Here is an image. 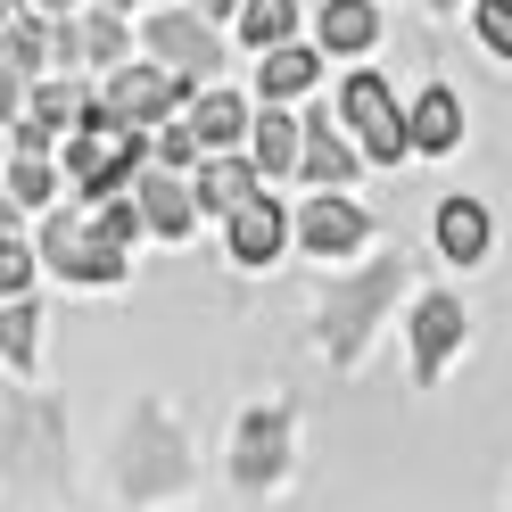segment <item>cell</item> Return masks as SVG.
<instances>
[{
	"label": "cell",
	"instance_id": "cell-1",
	"mask_svg": "<svg viewBox=\"0 0 512 512\" xmlns=\"http://www.w3.org/2000/svg\"><path fill=\"white\" fill-rule=\"evenodd\" d=\"M149 157H157V141H141V124H124V116H108V108H91V124L67 141V174H75V190H91V199H116L124 174L149 166Z\"/></svg>",
	"mask_w": 512,
	"mask_h": 512
},
{
	"label": "cell",
	"instance_id": "cell-2",
	"mask_svg": "<svg viewBox=\"0 0 512 512\" xmlns=\"http://www.w3.org/2000/svg\"><path fill=\"white\" fill-rule=\"evenodd\" d=\"M339 108H347V124L364 133V149L380 157V166H397V157L413 149V116H397V100H389V83H380V75H347Z\"/></svg>",
	"mask_w": 512,
	"mask_h": 512
},
{
	"label": "cell",
	"instance_id": "cell-3",
	"mask_svg": "<svg viewBox=\"0 0 512 512\" xmlns=\"http://www.w3.org/2000/svg\"><path fill=\"white\" fill-rule=\"evenodd\" d=\"M42 256L67 281H116L124 273V240H108L100 223H75V215H58L50 232H42Z\"/></svg>",
	"mask_w": 512,
	"mask_h": 512
},
{
	"label": "cell",
	"instance_id": "cell-4",
	"mask_svg": "<svg viewBox=\"0 0 512 512\" xmlns=\"http://www.w3.org/2000/svg\"><path fill=\"white\" fill-rule=\"evenodd\" d=\"M149 50L166 58V67H182V75H215L223 67V42L207 34V17H149Z\"/></svg>",
	"mask_w": 512,
	"mask_h": 512
},
{
	"label": "cell",
	"instance_id": "cell-5",
	"mask_svg": "<svg viewBox=\"0 0 512 512\" xmlns=\"http://www.w3.org/2000/svg\"><path fill=\"white\" fill-rule=\"evenodd\" d=\"M182 100V75H149V67H124L116 83H108V116H124V124H157V116H166Z\"/></svg>",
	"mask_w": 512,
	"mask_h": 512
},
{
	"label": "cell",
	"instance_id": "cell-6",
	"mask_svg": "<svg viewBox=\"0 0 512 512\" xmlns=\"http://www.w3.org/2000/svg\"><path fill=\"white\" fill-rule=\"evenodd\" d=\"M372 232V223H364V207H347V199H331V190H323V199H314L306 215H298V240L314 248V256H347V248H356Z\"/></svg>",
	"mask_w": 512,
	"mask_h": 512
},
{
	"label": "cell",
	"instance_id": "cell-7",
	"mask_svg": "<svg viewBox=\"0 0 512 512\" xmlns=\"http://www.w3.org/2000/svg\"><path fill=\"white\" fill-rule=\"evenodd\" d=\"M455 339H463V306L455 298H422V306H413V372H422V380L455 356Z\"/></svg>",
	"mask_w": 512,
	"mask_h": 512
},
{
	"label": "cell",
	"instance_id": "cell-8",
	"mask_svg": "<svg viewBox=\"0 0 512 512\" xmlns=\"http://www.w3.org/2000/svg\"><path fill=\"white\" fill-rule=\"evenodd\" d=\"M389 290H397V265H380V273H364L356 290L331 306V347H339V356H356V339H364V323L380 314V298H389Z\"/></svg>",
	"mask_w": 512,
	"mask_h": 512
},
{
	"label": "cell",
	"instance_id": "cell-9",
	"mask_svg": "<svg viewBox=\"0 0 512 512\" xmlns=\"http://www.w3.org/2000/svg\"><path fill=\"white\" fill-rule=\"evenodd\" d=\"M281 240H290V223H281V207H273V199H256V207H240V215H232V256H240V265H273Z\"/></svg>",
	"mask_w": 512,
	"mask_h": 512
},
{
	"label": "cell",
	"instance_id": "cell-10",
	"mask_svg": "<svg viewBox=\"0 0 512 512\" xmlns=\"http://www.w3.org/2000/svg\"><path fill=\"white\" fill-rule=\"evenodd\" d=\"M438 248L455 256V265H479V256H488V207L479 199H446L438 207Z\"/></svg>",
	"mask_w": 512,
	"mask_h": 512
},
{
	"label": "cell",
	"instance_id": "cell-11",
	"mask_svg": "<svg viewBox=\"0 0 512 512\" xmlns=\"http://www.w3.org/2000/svg\"><path fill=\"white\" fill-rule=\"evenodd\" d=\"M298 174H306V182H323V190L356 182V149L331 133V116H306V166H298Z\"/></svg>",
	"mask_w": 512,
	"mask_h": 512
},
{
	"label": "cell",
	"instance_id": "cell-12",
	"mask_svg": "<svg viewBox=\"0 0 512 512\" xmlns=\"http://www.w3.org/2000/svg\"><path fill=\"white\" fill-rule=\"evenodd\" d=\"M133 199H141V215H149V232H166V240H182L190 232V190L157 166V174H141L133 182Z\"/></svg>",
	"mask_w": 512,
	"mask_h": 512
},
{
	"label": "cell",
	"instance_id": "cell-13",
	"mask_svg": "<svg viewBox=\"0 0 512 512\" xmlns=\"http://www.w3.org/2000/svg\"><path fill=\"white\" fill-rule=\"evenodd\" d=\"M256 174H265V166H240V157H215V166H199V207H215V215L256 207Z\"/></svg>",
	"mask_w": 512,
	"mask_h": 512
},
{
	"label": "cell",
	"instance_id": "cell-14",
	"mask_svg": "<svg viewBox=\"0 0 512 512\" xmlns=\"http://www.w3.org/2000/svg\"><path fill=\"white\" fill-rule=\"evenodd\" d=\"M463 141V108H455V91H422L413 100V149H455Z\"/></svg>",
	"mask_w": 512,
	"mask_h": 512
},
{
	"label": "cell",
	"instance_id": "cell-15",
	"mask_svg": "<svg viewBox=\"0 0 512 512\" xmlns=\"http://www.w3.org/2000/svg\"><path fill=\"white\" fill-rule=\"evenodd\" d=\"M256 166H265V174H298L306 166V124L265 108V124H256Z\"/></svg>",
	"mask_w": 512,
	"mask_h": 512
},
{
	"label": "cell",
	"instance_id": "cell-16",
	"mask_svg": "<svg viewBox=\"0 0 512 512\" xmlns=\"http://www.w3.org/2000/svg\"><path fill=\"white\" fill-rule=\"evenodd\" d=\"M281 471V413H248V438H240V479L256 488V479Z\"/></svg>",
	"mask_w": 512,
	"mask_h": 512
},
{
	"label": "cell",
	"instance_id": "cell-17",
	"mask_svg": "<svg viewBox=\"0 0 512 512\" xmlns=\"http://www.w3.org/2000/svg\"><path fill=\"white\" fill-rule=\"evenodd\" d=\"M190 133H199L207 149H223V141H240V133H248V108L232 100V91H207V100L190 108Z\"/></svg>",
	"mask_w": 512,
	"mask_h": 512
},
{
	"label": "cell",
	"instance_id": "cell-18",
	"mask_svg": "<svg viewBox=\"0 0 512 512\" xmlns=\"http://www.w3.org/2000/svg\"><path fill=\"white\" fill-rule=\"evenodd\" d=\"M372 34H380L372 0H331V9H323V50H364Z\"/></svg>",
	"mask_w": 512,
	"mask_h": 512
},
{
	"label": "cell",
	"instance_id": "cell-19",
	"mask_svg": "<svg viewBox=\"0 0 512 512\" xmlns=\"http://www.w3.org/2000/svg\"><path fill=\"white\" fill-rule=\"evenodd\" d=\"M314 75H323V58H314V50H290V42L265 50V100H290V91H306Z\"/></svg>",
	"mask_w": 512,
	"mask_h": 512
},
{
	"label": "cell",
	"instance_id": "cell-20",
	"mask_svg": "<svg viewBox=\"0 0 512 512\" xmlns=\"http://www.w3.org/2000/svg\"><path fill=\"white\" fill-rule=\"evenodd\" d=\"M91 108H100V100H83L75 83H42V91H34V124H50V133H58V124H67V133H83Z\"/></svg>",
	"mask_w": 512,
	"mask_h": 512
},
{
	"label": "cell",
	"instance_id": "cell-21",
	"mask_svg": "<svg viewBox=\"0 0 512 512\" xmlns=\"http://www.w3.org/2000/svg\"><path fill=\"white\" fill-rule=\"evenodd\" d=\"M290 25H298V9H290V0H248V9H240L248 50H281V42H290Z\"/></svg>",
	"mask_w": 512,
	"mask_h": 512
},
{
	"label": "cell",
	"instance_id": "cell-22",
	"mask_svg": "<svg viewBox=\"0 0 512 512\" xmlns=\"http://www.w3.org/2000/svg\"><path fill=\"white\" fill-rule=\"evenodd\" d=\"M9 199H17V207H42V199H50V166H42V149H17V166H9Z\"/></svg>",
	"mask_w": 512,
	"mask_h": 512
},
{
	"label": "cell",
	"instance_id": "cell-23",
	"mask_svg": "<svg viewBox=\"0 0 512 512\" xmlns=\"http://www.w3.org/2000/svg\"><path fill=\"white\" fill-rule=\"evenodd\" d=\"M0 347H9V364H34V306H9V314H0Z\"/></svg>",
	"mask_w": 512,
	"mask_h": 512
},
{
	"label": "cell",
	"instance_id": "cell-24",
	"mask_svg": "<svg viewBox=\"0 0 512 512\" xmlns=\"http://www.w3.org/2000/svg\"><path fill=\"white\" fill-rule=\"evenodd\" d=\"M34 67H42V25L17 17V25H9V75H34Z\"/></svg>",
	"mask_w": 512,
	"mask_h": 512
},
{
	"label": "cell",
	"instance_id": "cell-25",
	"mask_svg": "<svg viewBox=\"0 0 512 512\" xmlns=\"http://www.w3.org/2000/svg\"><path fill=\"white\" fill-rule=\"evenodd\" d=\"M479 42L496 58H512V0H479Z\"/></svg>",
	"mask_w": 512,
	"mask_h": 512
},
{
	"label": "cell",
	"instance_id": "cell-26",
	"mask_svg": "<svg viewBox=\"0 0 512 512\" xmlns=\"http://www.w3.org/2000/svg\"><path fill=\"white\" fill-rule=\"evenodd\" d=\"M199 149H207V141L190 133V124H166V133H157V166L174 174V166H190V157H199Z\"/></svg>",
	"mask_w": 512,
	"mask_h": 512
},
{
	"label": "cell",
	"instance_id": "cell-27",
	"mask_svg": "<svg viewBox=\"0 0 512 512\" xmlns=\"http://www.w3.org/2000/svg\"><path fill=\"white\" fill-rule=\"evenodd\" d=\"M100 232H108V240H133V232H149L141 199H108V207H100Z\"/></svg>",
	"mask_w": 512,
	"mask_h": 512
},
{
	"label": "cell",
	"instance_id": "cell-28",
	"mask_svg": "<svg viewBox=\"0 0 512 512\" xmlns=\"http://www.w3.org/2000/svg\"><path fill=\"white\" fill-rule=\"evenodd\" d=\"M25 281H34V256H25V240H0V290L25 298Z\"/></svg>",
	"mask_w": 512,
	"mask_h": 512
},
{
	"label": "cell",
	"instance_id": "cell-29",
	"mask_svg": "<svg viewBox=\"0 0 512 512\" xmlns=\"http://www.w3.org/2000/svg\"><path fill=\"white\" fill-rule=\"evenodd\" d=\"M83 58H124V25H116V17L83 25Z\"/></svg>",
	"mask_w": 512,
	"mask_h": 512
},
{
	"label": "cell",
	"instance_id": "cell-30",
	"mask_svg": "<svg viewBox=\"0 0 512 512\" xmlns=\"http://www.w3.org/2000/svg\"><path fill=\"white\" fill-rule=\"evenodd\" d=\"M207 9H240V0H199V17H207Z\"/></svg>",
	"mask_w": 512,
	"mask_h": 512
},
{
	"label": "cell",
	"instance_id": "cell-31",
	"mask_svg": "<svg viewBox=\"0 0 512 512\" xmlns=\"http://www.w3.org/2000/svg\"><path fill=\"white\" fill-rule=\"evenodd\" d=\"M42 9H75V0H42Z\"/></svg>",
	"mask_w": 512,
	"mask_h": 512
},
{
	"label": "cell",
	"instance_id": "cell-32",
	"mask_svg": "<svg viewBox=\"0 0 512 512\" xmlns=\"http://www.w3.org/2000/svg\"><path fill=\"white\" fill-rule=\"evenodd\" d=\"M116 9H133V0H116Z\"/></svg>",
	"mask_w": 512,
	"mask_h": 512
},
{
	"label": "cell",
	"instance_id": "cell-33",
	"mask_svg": "<svg viewBox=\"0 0 512 512\" xmlns=\"http://www.w3.org/2000/svg\"><path fill=\"white\" fill-rule=\"evenodd\" d=\"M438 9H455V0H438Z\"/></svg>",
	"mask_w": 512,
	"mask_h": 512
}]
</instances>
